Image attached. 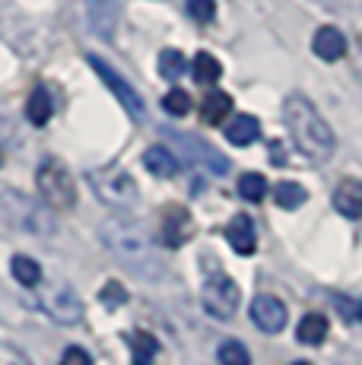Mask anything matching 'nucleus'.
I'll return each instance as SVG.
<instances>
[{
	"instance_id": "nucleus-1",
	"label": "nucleus",
	"mask_w": 362,
	"mask_h": 365,
	"mask_svg": "<svg viewBox=\"0 0 362 365\" xmlns=\"http://www.w3.org/2000/svg\"><path fill=\"white\" fill-rule=\"evenodd\" d=\"M102 242H105L108 255L118 257L128 270H134L137 277L143 279H152L156 283L159 277L165 273V264H162V255H159L156 242L150 238L143 226H137L134 220L128 216H111V220L102 222Z\"/></svg>"
},
{
	"instance_id": "nucleus-2",
	"label": "nucleus",
	"mask_w": 362,
	"mask_h": 365,
	"mask_svg": "<svg viewBox=\"0 0 362 365\" xmlns=\"http://www.w3.org/2000/svg\"><path fill=\"white\" fill-rule=\"evenodd\" d=\"M283 124H286L292 143H296V150L302 156L315 159V163H324V159L333 156L337 140H333L331 124L324 121L321 111L305 99L302 93L286 96V102H283Z\"/></svg>"
},
{
	"instance_id": "nucleus-3",
	"label": "nucleus",
	"mask_w": 362,
	"mask_h": 365,
	"mask_svg": "<svg viewBox=\"0 0 362 365\" xmlns=\"http://www.w3.org/2000/svg\"><path fill=\"white\" fill-rule=\"evenodd\" d=\"M86 178H89V187L95 191V197L105 207L118 210V213H130L137 207V181L130 178L128 168L102 165V168H93Z\"/></svg>"
},
{
	"instance_id": "nucleus-4",
	"label": "nucleus",
	"mask_w": 362,
	"mask_h": 365,
	"mask_svg": "<svg viewBox=\"0 0 362 365\" xmlns=\"http://www.w3.org/2000/svg\"><path fill=\"white\" fill-rule=\"evenodd\" d=\"M36 185H38V194L48 207L54 210H71L76 203V185H73V175L61 159H45L38 165V175H36Z\"/></svg>"
},
{
	"instance_id": "nucleus-5",
	"label": "nucleus",
	"mask_w": 362,
	"mask_h": 365,
	"mask_svg": "<svg viewBox=\"0 0 362 365\" xmlns=\"http://www.w3.org/2000/svg\"><path fill=\"white\" fill-rule=\"evenodd\" d=\"M200 296H204V308L213 314V318H219V321L235 318V312H239V305H242L239 286H235V279L229 277L222 267H217V270L207 273L204 292H200Z\"/></svg>"
},
{
	"instance_id": "nucleus-6",
	"label": "nucleus",
	"mask_w": 362,
	"mask_h": 365,
	"mask_svg": "<svg viewBox=\"0 0 362 365\" xmlns=\"http://www.w3.org/2000/svg\"><path fill=\"white\" fill-rule=\"evenodd\" d=\"M89 67L95 70V76H99L102 83H105V86L111 89V93H115V99L124 105V111H128L130 118H134V124H143L146 121V105H143V99L140 96H137V89L130 86L128 80H124L121 73H118L115 67L111 64H105V61L102 58H95V54H89Z\"/></svg>"
},
{
	"instance_id": "nucleus-7",
	"label": "nucleus",
	"mask_w": 362,
	"mask_h": 365,
	"mask_svg": "<svg viewBox=\"0 0 362 365\" xmlns=\"http://www.w3.org/2000/svg\"><path fill=\"white\" fill-rule=\"evenodd\" d=\"M41 308L48 312V318H54L58 324H80L83 321V302L76 299V292L67 283H48L41 289Z\"/></svg>"
},
{
	"instance_id": "nucleus-8",
	"label": "nucleus",
	"mask_w": 362,
	"mask_h": 365,
	"mask_svg": "<svg viewBox=\"0 0 362 365\" xmlns=\"http://www.w3.org/2000/svg\"><path fill=\"white\" fill-rule=\"evenodd\" d=\"M162 238L169 248H185L194 238V220L187 213V207L181 203H169L162 210Z\"/></svg>"
},
{
	"instance_id": "nucleus-9",
	"label": "nucleus",
	"mask_w": 362,
	"mask_h": 365,
	"mask_svg": "<svg viewBox=\"0 0 362 365\" xmlns=\"http://www.w3.org/2000/svg\"><path fill=\"white\" fill-rule=\"evenodd\" d=\"M252 321L257 324V331L264 334H280L289 321V312L276 296H257L252 302Z\"/></svg>"
},
{
	"instance_id": "nucleus-10",
	"label": "nucleus",
	"mask_w": 362,
	"mask_h": 365,
	"mask_svg": "<svg viewBox=\"0 0 362 365\" xmlns=\"http://www.w3.org/2000/svg\"><path fill=\"white\" fill-rule=\"evenodd\" d=\"M172 140H178L181 150L187 153V159H191V163L207 165L213 175H226L229 172V159L219 156V153L213 150L210 143H204V140H194V137H185V133H172Z\"/></svg>"
},
{
	"instance_id": "nucleus-11",
	"label": "nucleus",
	"mask_w": 362,
	"mask_h": 365,
	"mask_svg": "<svg viewBox=\"0 0 362 365\" xmlns=\"http://www.w3.org/2000/svg\"><path fill=\"white\" fill-rule=\"evenodd\" d=\"M89 26L99 38H111L118 32V19H121V4L118 0H86Z\"/></svg>"
},
{
	"instance_id": "nucleus-12",
	"label": "nucleus",
	"mask_w": 362,
	"mask_h": 365,
	"mask_svg": "<svg viewBox=\"0 0 362 365\" xmlns=\"http://www.w3.org/2000/svg\"><path fill=\"white\" fill-rule=\"evenodd\" d=\"M226 242L232 245V251H235V255H245V257H252L254 251H257V232H254V222L248 220L245 213L232 216V222H229V226H226Z\"/></svg>"
},
{
	"instance_id": "nucleus-13",
	"label": "nucleus",
	"mask_w": 362,
	"mask_h": 365,
	"mask_svg": "<svg viewBox=\"0 0 362 365\" xmlns=\"http://www.w3.org/2000/svg\"><path fill=\"white\" fill-rule=\"evenodd\" d=\"M333 207L346 216V220H362V181L346 178L333 191Z\"/></svg>"
},
{
	"instance_id": "nucleus-14",
	"label": "nucleus",
	"mask_w": 362,
	"mask_h": 365,
	"mask_svg": "<svg viewBox=\"0 0 362 365\" xmlns=\"http://www.w3.org/2000/svg\"><path fill=\"white\" fill-rule=\"evenodd\" d=\"M311 48H315V54L321 61H340L346 54V38L340 29H333V26H321V29L315 32V38H311Z\"/></svg>"
},
{
	"instance_id": "nucleus-15",
	"label": "nucleus",
	"mask_w": 362,
	"mask_h": 365,
	"mask_svg": "<svg viewBox=\"0 0 362 365\" xmlns=\"http://www.w3.org/2000/svg\"><path fill=\"white\" fill-rule=\"evenodd\" d=\"M229 115H232V96H229V93L213 89V93L204 96V102H200V121H204V124L219 128Z\"/></svg>"
},
{
	"instance_id": "nucleus-16",
	"label": "nucleus",
	"mask_w": 362,
	"mask_h": 365,
	"mask_svg": "<svg viewBox=\"0 0 362 365\" xmlns=\"http://www.w3.org/2000/svg\"><path fill=\"white\" fill-rule=\"evenodd\" d=\"M143 168L152 175V178H175L178 172V159L172 156L169 146H150V150L143 153Z\"/></svg>"
},
{
	"instance_id": "nucleus-17",
	"label": "nucleus",
	"mask_w": 362,
	"mask_h": 365,
	"mask_svg": "<svg viewBox=\"0 0 362 365\" xmlns=\"http://www.w3.org/2000/svg\"><path fill=\"white\" fill-rule=\"evenodd\" d=\"M261 137V121L254 115H239L226 124V140L235 146H248Z\"/></svg>"
},
{
	"instance_id": "nucleus-18",
	"label": "nucleus",
	"mask_w": 362,
	"mask_h": 365,
	"mask_svg": "<svg viewBox=\"0 0 362 365\" xmlns=\"http://www.w3.org/2000/svg\"><path fill=\"white\" fill-rule=\"evenodd\" d=\"M128 343H130V362L134 365H152L156 362L159 343H156V336L152 334L134 331V334H128Z\"/></svg>"
},
{
	"instance_id": "nucleus-19",
	"label": "nucleus",
	"mask_w": 362,
	"mask_h": 365,
	"mask_svg": "<svg viewBox=\"0 0 362 365\" xmlns=\"http://www.w3.org/2000/svg\"><path fill=\"white\" fill-rule=\"evenodd\" d=\"M51 111H54V102H51V96H48V89H41V86L32 89L29 102H26V118H29L36 128H41V124H48Z\"/></svg>"
},
{
	"instance_id": "nucleus-20",
	"label": "nucleus",
	"mask_w": 362,
	"mask_h": 365,
	"mask_svg": "<svg viewBox=\"0 0 362 365\" xmlns=\"http://www.w3.org/2000/svg\"><path fill=\"white\" fill-rule=\"evenodd\" d=\"M10 270H13V277H16V283H23L26 289H36V286L41 283V267H38V261H32V257H26V255L13 257Z\"/></svg>"
},
{
	"instance_id": "nucleus-21",
	"label": "nucleus",
	"mask_w": 362,
	"mask_h": 365,
	"mask_svg": "<svg viewBox=\"0 0 362 365\" xmlns=\"http://www.w3.org/2000/svg\"><path fill=\"white\" fill-rule=\"evenodd\" d=\"M299 340L309 343V346H318V343L327 340V318L324 314H305L302 321H299Z\"/></svg>"
},
{
	"instance_id": "nucleus-22",
	"label": "nucleus",
	"mask_w": 362,
	"mask_h": 365,
	"mask_svg": "<svg viewBox=\"0 0 362 365\" xmlns=\"http://www.w3.org/2000/svg\"><path fill=\"white\" fill-rule=\"evenodd\" d=\"M274 200H276V207H283V210H299L309 200V191H305L302 185H296V181H280V185L274 187Z\"/></svg>"
},
{
	"instance_id": "nucleus-23",
	"label": "nucleus",
	"mask_w": 362,
	"mask_h": 365,
	"mask_svg": "<svg viewBox=\"0 0 362 365\" xmlns=\"http://www.w3.org/2000/svg\"><path fill=\"white\" fill-rule=\"evenodd\" d=\"M191 73H194V80H197V83H204V86H213V83L222 76V67H219V61L213 58V54L200 51V54H194Z\"/></svg>"
},
{
	"instance_id": "nucleus-24",
	"label": "nucleus",
	"mask_w": 362,
	"mask_h": 365,
	"mask_svg": "<svg viewBox=\"0 0 362 365\" xmlns=\"http://www.w3.org/2000/svg\"><path fill=\"white\" fill-rule=\"evenodd\" d=\"M239 194L252 203H261L267 197V178H264L261 172H245L239 178Z\"/></svg>"
},
{
	"instance_id": "nucleus-25",
	"label": "nucleus",
	"mask_w": 362,
	"mask_h": 365,
	"mask_svg": "<svg viewBox=\"0 0 362 365\" xmlns=\"http://www.w3.org/2000/svg\"><path fill=\"white\" fill-rule=\"evenodd\" d=\"M185 70H187V61L181 51H175V48H165V51L159 54V73H162L165 80H178Z\"/></svg>"
},
{
	"instance_id": "nucleus-26",
	"label": "nucleus",
	"mask_w": 362,
	"mask_h": 365,
	"mask_svg": "<svg viewBox=\"0 0 362 365\" xmlns=\"http://www.w3.org/2000/svg\"><path fill=\"white\" fill-rule=\"evenodd\" d=\"M219 365H252V353H248L245 343L226 340L219 346Z\"/></svg>"
},
{
	"instance_id": "nucleus-27",
	"label": "nucleus",
	"mask_w": 362,
	"mask_h": 365,
	"mask_svg": "<svg viewBox=\"0 0 362 365\" xmlns=\"http://www.w3.org/2000/svg\"><path fill=\"white\" fill-rule=\"evenodd\" d=\"M162 108L175 118H185L187 111H191V96H187L185 89H169V96L162 99Z\"/></svg>"
},
{
	"instance_id": "nucleus-28",
	"label": "nucleus",
	"mask_w": 362,
	"mask_h": 365,
	"mask_svg": "<svg viewBox=\"0 0 362 365\" xmlns=\"http://www.w3.org/2000/svg\"><path fill=\"white\" fill-rule=\"evenodd\" d=\"M99 299H102V305H105V308H121L124 302H128V289H124L118 279H108V283L102 286Z\"/></svg>"
},
{
	"instance_id": "nucleus-29",
	"label": "nucleus",
	"mask_w": 362,
	"mask_h": 365,
	"mask_svg": "<svg viewBox=\"0 0 362 365\" xmlns=\"http://www.w3.org/2000/svg\"><path fill=\"white\" fill-rule=\"evenodd\" d=\"M187 4V13H191L197 23H213V16H217V0H185Z\"/></svg>"
},
{
	"instance_id": "nucleus-30",
	"label": "nucleus",
	"mask_w": 362,
	"mask_h": 365,
	"mask_svg": "<svg viewBox=\"0 0 362 365\" xmlns=\"http://www.w3.org/2000/svg\"><path fill=\"white\" fill-rule=\"evenodd\" d=\"M333 305H337L340 318L343 321H362V302L353 299V296H337L333 299Z\"/></svg>"
},
{
	"instance_id": "nucleus-31",
	"label": "nucleus",
	"mask_w": 362,
	"mask_h": 365,
	"mask_svg": "<svg viewBox=\"0 0 362 365\" xmlns=\"http://www.w3.org/2000/svg\"><path fill=\"white\" fill-rule=\"evenodd\" d=\"M0 365H32L29 356L23 353V349H16L13 343L0 340Z\"/></svg>"
},
{
	"instance_id": "nucleus-32",
	"label": "nucleus",
	"mask_w": 362,
	"mask_h": 365,
	"mask_svg": "<svg viewBox=\"0 0 362 365\" xmlns=\"http://www.w3.org/2000/svg\"><path fill=\"white\" fill-rule=\"evenodd\" d=\"M61 365H93V356L83 346H67L64 356H61Z\"/></svg>"
},
{
	"instance_id": "nucleus-33",
	"label": "nucleus",
	"mask_w": 362,
	"mask_h": 365,
	"mask_svg": "<svg viewBox=\"0 0 362 365\" xmlns=\"http://www.w3.org/2000/svg\"><path fill=\"white\" fill-rule=\"evenodd\" d=\"M0 165H4V153H0Z\"/></svg>"
},
{
	"instance_id": "nucleus-34",
	"label": "nucleus",
	"mask_w": 362,
	"mask_h": 365,
	"mask_svg": "<svg viewBox=\"0 0 362 365\" xmlns=\"http://www.w3.org/2000/svg\"><path fill=\"white\" fill-rule=\"evenodd\" d=\"M296 365H311V362H296Z\"/></svg>"
}]
</instances>
